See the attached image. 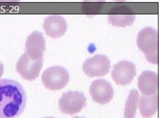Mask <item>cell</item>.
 Segmentation results:
<instances>
[{
  "instance_id": "1",
  "label": "cell",
  "mask_w": 159,
  "mask_h": 118,
  "mask_svg": "<svg viewBox=\"0 0 159 118\" xmlns=\"http://www.w3.org/2000/svg\"><path fill=\"white\" fill-rule=\"evenodd\" d=\"M27 98L24 88L16 81L0 80V118H16L25 110Z\"/></svg>"
},
{
  "instance_id": "2",
  "label": "cell",
  "mask_w": 159,
  "mask_h": 118,
  "mask_svg": "<svg viewBox=\"0 0 159 118\" xmlns=\"http://www.w3.org/2000/svg\"><path fill=\"white\" fill-rule=\"evenodd\" d=\"M137 44L148 62L153 64H158L159 35L157 30L151 27L143 28L138 33Z\"/></svg>"
},
{
  "instance_id": "3",
  "label": "cell",
  "mask_w": 159,
  "mask_h": 118,
  "mask_svg": "<svg viewBox=\"0 0 159 118\" xmlns=\"http://www.w3.org/2000/svg\"><path fill=\"white\" fill-rule=\"evenodd\" d=\"M69 81L70 75L68 71L61 66L49 68L42 75L43 84L50 90H61L68 84Z\"/></svg>"
},
{
  "instance_id": "4",
  "label": "cell",
  "mask_w": 159,
  "mask_h": 118,
  "mask_svg": "<svg viewBox=\"0 0 159 118\" xmlns=\"http://www.w3.org/2000/svg\"><path fill=\"white\" fill-rule=\"evenodd\" d=\"M58 104L63 113L73 115L80 112L87 105V98L82 92L68 91L62 94Z\"/></svg>"
},
{
  "instance_id": "5",
  "label": "cell",
  "mask_w": 159,
  "mask_h": 118,
  "mask_svg": "<svg viewBox=\"0 0 159 118\" xmlns=\"http://www.w3.org/2000/svg\"><path fill=\"white\" fill-rule=\"evenodd\" d=\"M43 59L34 60L24 53L16 64V70L26 81H33L40 75L43 66Z\"/></svg>"
},
{
  "instance_id": "6",
  "label": "cell",
  "mask_w": 159,
  "mask_h": 118,
  "mask_svg": "<svg viewBox=\"0 0 159 118\" xmlns=\"http://www.w3.org/2000/svg\"><path fill=\"white\" fill-rule=\"evenodd\" d=\"M111 68V62L105 55H96L84 62L82 69L90 77H101L107 75Z\"/></svg>"
},
{
  "instance_id": "7",
  "label": "cell",
  "mask_w": 159,
  "mask_h": 118,
  "mask_svg": "<svg viewBox=\"0 0 159 118\" xmlns=\"http://www.w3.org/2000/svg\"><path fill=\"white\" fill-rule=\"evenodd\" d=\"M136 68L134 64L128 61H121L114 64L112 71V78L117 85H129L136 76Z\"/></svg>"
},
{
  "instance_id": "8",
  "label": "cell",
  "mask_w": 159,
  "mask_h": 118,
  "mask_svg": "<svg viewBox=\"0 0 159 118\" xmlns=\"http://www.w3.org/2000/svg\"><path fill=\"white\" fill-rule=\"evenodd\" d=\"M89 93L93 100L102 105L109 103L114 96L112 85L105 79L93 81L90 87Z\"/></svg>"
},
{
  "instance_id": "9",
  "label": "cell",
  "mask_w": 159,
  "mask_h": 118,
  "mask_svg": "<svg viewBox=\"0 0 159 118\" xmlns=\"http://www.w3.org/2000/svg\"><path fill=\"white\" fill-rule=\"evenodd\" d=\"M136 15L133 10L125 6H118L110 10L108 21L113 26L125 27L134 22Z\"/></svg>"
},
{
  "instance_id": "10",
  "label": "cell",
  "mask_w": 159,
  "mask_h": 118,
  "mask_svg": "<svg viewBox=\"0 0 159 118\" xmlns=\"http://www.w3.org/2000/svg\"><path fill=\"white\" fill-rule=\"evenodd\" d=\"M46 49V41L42 33L35 31L28 36L25 43V53L30 59H42Z\"/></svg>"
},
{
  "instance_id": "11",
  "label": "cell",
  "mask_w": 159,
  "mask_h": 118,
  "mask_svg": "<svg viewBox=\"0 0 159 118\" xmlns=\"http://www.w3.org/2000/svg\"><path fill=\"white\" fill-rule=\"evenodd\" d=\"M43 27L48 36L52 38H57L64 35L66 32L67 24L62 16L52 15L44 19Z\"/></svg>"
},
{
  "instance_id": "12",
  "label": "cell",
  "mask_w": 159,
  "mask_h": 118,
  "mask_svg": "<svg viewBox=\"0 0 159 118\" xmlns=\"http://www.w3.org/2000/svg\"><path fill=\"white\" fill-rule=\"evenodd\" d=\"M138 88L145 96L157 94L159 88V77L153 71L145 70L138 77Z\"/></svg>"
},
{
  "instance_id": "13",
  "label": "cell",
  "mask_w": 159,
  "mask_h": 118,
  "mask_svg": "<svg viewBox=\"0 0 159 118\" xmlns=\"http://www.w3.org/2000/svg\"><path fill=\"white\" fill-rule=\"evenodd\" d=\"M158 94L152 96H142L139 103V110L144 118H150L153 116L158 110Z\"/></svg>"
},
{
  "instance_id": "14",
  "label": "cell",
  "mask_w": 159,
  "mask_h": 118,
  "mask_svg": "<svg viewBox=\"0 0 159 118\" xmlns=\"http://www.w3.org/2000/svg\"><path fill=\"white\" fill-rule=\"evenodd\" d=\"M139 99V93L136 90H132L125 102L124 118H134Z\"/></svg>"
},
{
  "instance_id": "15",
  "label": "cell",
  "mask_w": 159,
  "mask_h": 118,
  "mask_svg": "<svg viewBox=\"0 0 159 118\" xmlns=\"http://www.w3.org/2000/svg\"><path fill=\"white\" fill-rule=\"evenodd\" d=\"M103 4L99 3H89V4L83 5V11L87 13H95L97 12H99L100 10L102 8Z\"/></svg>"
},
{
  "instance_id": "16",
  "label": "cell",
  "mask_w": 159,
  "mask_h": 118,
  "mask_svg": "<svg viewBox=\"0 0 159 118\" xmlns=\"http://www.w3.org/2000/svg\"><path fill=\"white\" fill-rule=\"evenodd\" d=\"M3 72H4V66L1 62H0V78L2 77V75L3 74Z\"/></svg>"
},
{
  "instance_id": "17",
  "label": "cell",
  "mask_w": 159,
  "mask_h": 118,
  "mask_svg": "<svg viewBox=\"0 0 159 118\" xmlns=\"http://www.w3.org/2000/svg\"><path fill=\"white\" fill-rule=\"evenodd\" d=\"M84 118V116H82V117H79V116H74V118Z\"/></svg>"
},
{
  "instance_id": "18",
  "label": "cell",
  "mask_w": 159,
  "mask_h": 118,
  "mask_svg": "<svg viewBox=\"0 0 159 118\" xmlns=\"http://www.w3.org/2000/svg\"><path fill=\"white\" fill-rule=\"evenodd\" d=\"M53 118V117H52V116H47V117H45V118Z\"/></svg>"
}]
</instances>
